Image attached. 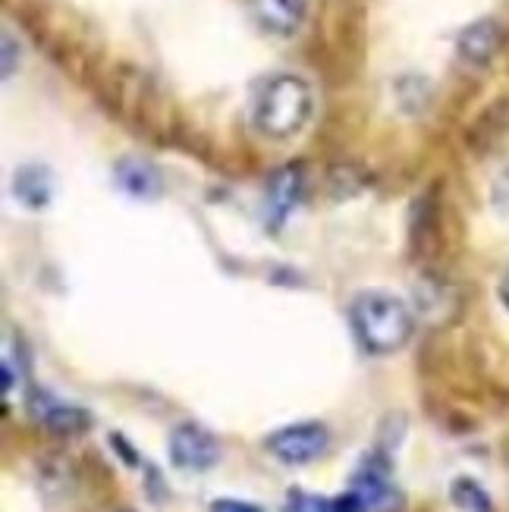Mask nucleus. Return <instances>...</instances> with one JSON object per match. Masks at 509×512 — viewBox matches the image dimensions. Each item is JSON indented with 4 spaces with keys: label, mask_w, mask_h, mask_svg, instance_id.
Masks as SVG:
<instances>
[{
    "label": "nucleus",
    "mask_w": 509,
    "mask_h": 512,
    "mask_svg": "<svg viewBox=\"0 0 509 512\" xmlns=\"http://www.w3.org/2000/svg\"><path fill=\"white\" fill-rule=\"evenodd\" d=\"M167 450H170V462L183 472H208L220 459L217 437L208 428L195 425V421H183V425H176L170 431Z\"/></svg>",
    "instance_id": "obj_4"
},
{
    "label": "nucleus",
    "mask_w": 509,
    "mask_h": 512,
    "mask_svg": "<svg viewBox=\"0 0 509 512\" xmlns=\"http://www.w3.org/2000/svg\"><path fill=\"white\" fill-rule=\"evenodd\" d=\"M29 412L51 434H60V437H76V434L92 428V415H88L85 409H79V406H73V403L54 399L48 390H32L29 393Z\"/></svg>",
    "instance_id": "obj_7"
},
{
    "label": "nucleus",
    "mask_w": 509,
    "mask_h": 512,
    "mask_svg": "<svg viewBox=\"0 0 509 512\" xmlns=\"http://www.w3.org/2000/svg\"><path fill=\"white\" fill-rule=\"evenodd\" d=\"M500 44H503V29L497 26V22L494 19H478L459 35V57L466 63L484 66V63L494 60V54L500 51Z\"/></svg>",
    "instance_id": "obj_9"
},
{
    "label": "nucleus",
    "mask_w": 509,
    "mask_h": 512,
    "mask_svg": "<svg viewBox=\"0 0 509 512\" xmlns=\"http://www.w3.org/2000/svg\"><path fill=\"white\" fill-rule=\"evenodd\" d=\"M349 324L368 355H393L412 340L415 315L403 299L374 289V293H362L352 302Z\"/></svg>",
    "instance_id": "obj_1"
},
{
    "label": "nucleus",
    "mask_w": 509,
    "mask_h": 512,
    "mask_svg": "<svg viewBox=\"0 0 509 512\" xmlns=\"http://www.w3.org/2000/svg\"><path fill=\"white\" fill-rule=\"evenodd\" d=\"M268 453L286 465H308L327 453L330 431L321 421H299V425H286L264 440Z\"/></svg>",
    "instance_id": "obj_3"
},
{
    "label": "nucleus",
    "mask_w": 509,
    "mask_h": 512,
    "mask_svg": "<svg viewBox=\"0 0 509 512\" xmlns=\"http://www.w3.org/2000/svg\"><path fill=\"white\" fill-rule=\"evenodd\" d=\"M349 497L356 503V512H393L403 503L400 491L390 484L387 462L374 459V456L365 459V465L356 472V478H352Z\"/></svg>",
    "instance_id": "obj_5"
},
{
    "label": "nucleus",
    "mask_w": 509,
    "mask_h": 512,
    "mask_svg": "<svg viewBox=\"0 0 509 512\" xmlns=\"http://www.w3.org/2000/svg\"><path fill=\"white\" fill-rule=\"evenodd\" d=\"M312 117V88L299 76H274L261 85L252 104L255 129L268 139H290Z\"/></svg>",
    "instance_id": "obj_2"
},
{
    "label": "nucleus",
    "mask_w": 509,
    "mask_h": 512,
    "mask_svg": "<svg viewBox=\"0 0 509 512\" xmlns=\"http://www.w3.org/2000/svg\"><path fill=\"white\" fill-rule=\"evenodd\" d=\"M249 13L268 35H293L305 19V0H249Z\"/></svg>",
    "instance_id": "obj_8"
},
{
    "label": "nucleus",
    "mask_w": 509,
    "mask_h": 512,
    "mask_svg": "<svg viewBox=\"0 0 509 512\" xmlns=\"http://www.w3.org/2000/svg\"><path fill=\"white\" fill-rule=\"evenodd\" d=\"M117 183L123 186V192H129L132 198H142V202H151V198H158L164 183H161V173L158 167H151L148 161H120L117 167Z\"/></svg>",
    "instance_id": "obj_11"
},
{
    "label": "nucleus",
    "mask_w": 509,
    "mask_h": 512,
    "mask_svg": "<svg viewBox=\"0 0 509 512\" xmlns=\"http://www.w3.org/2000/svg\"><path fill=\"white\" fill-rule=\"evenodd\" d=\"M500 299H503V305L509 308V277L503 280V286H500Z\"/></svg>",
    "instance_id": "obj_15"
},
{
    "label": "nucleus",
    "mask_w": 509,
    "mask_h": 512,
    "mask_svg": "<svg viewBox=\"0 0 509 512\" xmlns=\"http://www.w3.org/2000/svg\"><path fill=\"white\" fill-rule=\"evenodd\" d=\"M123 512H129V509H123Z\"/></svg>",
    "instance_id": "obj_16"
},
{
    "label": "nucleus",
    "mask_w": 509,
    "mask_h": 512,
    "mask_svg": "<svg viewBox=\"0 0 509 512\" xmlns=\"http://www.w3.org/2000/svg\"><path fill=\"white\" fill-rule=\"evenodd\" d=\"M302 189H305L302 167L286 164L271 173L268 189H264V224H268V230H280L286 224V217L302 202Z\"/></svg>",
    "instance_id": "obj_6"
},
{
    "label": "nucleus",
    "mask_w": 509,
    "mask_h": 512,
    "mask_svg": "<svg viewBox=\"0 0 509 512\" xmlns=\"http://www.w3.org/2000/svg\"><path fill=\"white\" fill-rule=\"evenodd\" d=\"M283 512H356L349 494L340 497H321V494H308V491H290L283 503Z\"/></svg>",
    "instance_id": "obj_12"
},
{
    "label": "nucleus",
    "mask_w": 509,
    "mask_h": 512,
    "mask_svg": "<svg viewBox=\"0 0 509 512\" xmlns=\"http://www.w3.org/2000/svg\"><path fill=\"white\" fill-rule=\"evenodd\" d=\"M13 195L32 211L48 208L51 198H54V176L44 167H38V164L19 167L16 176H13Z\"/></svg>",
    "instance_id": "obj_10"
},
{
    "label": "nucleus",
    "mask_w": 509,
    "mask_h": 512,
    "mask_svg": "<svg viewBox=\"0 0 509 512\" xmlns=\"http://www.w3.org/2000/svg\"><path fill=\"white\" fill-rule=\"evenodd\" d=\"M211 512H264V509L255 503H246V500H214Z\"/></svg>",
    "instance_id": "obj_14"
},
{
    "label": "nucleus",
    "mask_w": 509,
    "mask_h": 512,
    "mask_svg": "<svg viewBox=\"0 0 509 512\" xmlns=\"http://www.w3.org/2000/svg\"><path fill=\"white\" fill-rule=\"evenodd\" d=\"M450 500L462 512H494L491 494L484 491V487L475 478H456L450 484Z\"/></svg>",
    "instance_id": "obj_13"
}]
</instances>
